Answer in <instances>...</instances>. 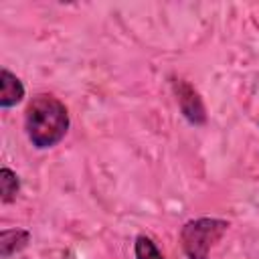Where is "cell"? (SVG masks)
Returning a JSON list of instances; mask_svg holds the SVG:
<instances>
[{"mask_svg":"<svg viewBox=\"0 0 259 259\" xmlns=\"http://www.w3.org/2000/svg\"><path fill=\"white\" fill-rule=\"evenodd\" d=\"M0 186H2V202L8 204L16 198V194L20 190V180L10 168H2L0 170Z\"/></svg>","mask_w":259,"mask_h":259,"instance_id":"6","label":"cell"},{"mask_svg":"<svg viewBox=\"0 0 259 259\" xmlns=\"http://www.w3.org/2000/svg\"><path fill=\"white\" fill-rule=\"evenodd\" d=\"M229 221L202 217L192 219L180 229V245L188 259H208V251L223 239Z\"/></svg>","mask_w":259,"mask_h":259,"instance_id":"2","label":"cell"},{"mask_svg":"<svg viewBox=\"0 0 259 259\" xmlns=\"http://www.w3.org/2000/svg\"><path fill=\"white\" fill-rule=\"evenodd\" d=\"M30 241V233L24 229H4L0 233V257L8 259L22 251Z\"/></svg>","mask_w":259,"mask_h":259,"instance_id":"5","label":"cell"},{"mask_svg":"<svg viewBox=\"0 0 259 259\" xmlns=\"http://www.w3.org/2000/svg\"><path fill=\"white\" fill-rule=\"evenodd\" d=\"M257 123H259V117H257Z\"/></svg>","mask_w":259,"mask_h":259,"instance_id":"8","label":"cell"},{"mask_svg":"<svg viewBox=\"0 0 259 259\" xmlns=\"http://www.w3.org/2000/svg\"><path fill=\"white\" fill-rule=\"evenodd\" d=\"M0 87H2V91H0V107L2 109H10L22 101L24 85L8 69H2V73H0Z\"/></svg>","mask_w":259,"mask_h":259,"instance_id":"4","label":"cell"},{"mask_svg":"<svg viewBox=\"0 0 259 259\" xmlns=\"http://www.w3.org/2000/svg\"><path fill=\"white\" fill-rule=\"evenodd\" d=\"M24 130L30 144L38 150L57 146L69 130V111L55 95H34L24 111Z\"/></svg>","mask_w":259,"mask_h":259,"instance_id":"1","label":"cell"},{"mask_svg":"<svg viewBox=\"0 0 259 259\" xmlns=\"http://www.w3.org/2000/svg\"><path fill=\"white\" fill-rule=\"evenodd\" d=\"M172 89L176 93L178 107H180L182 115L186 117V121L192 125H204L206 109H204V103H202L200 95L196 93V89L184 79H172Z\"/></svg>","mask_w":259,"mask_h":259,"instance_id":"3","label":"cell"},{"mask_svg":"<svg viewBox=\"0 0 259 259\" xmlns=\"http://www.w3.org/2000/svg\"><path fill=\"white\" fill-rule=\"evenodd\" d=\"M134 255L136 259H164V255L160 253V249L156 247V243L146 237V235H138L134 241Z\"/></svg>","mask_w":259,"mask_h":259,"instance_id":"7","label":"cell"}]
</instances>
